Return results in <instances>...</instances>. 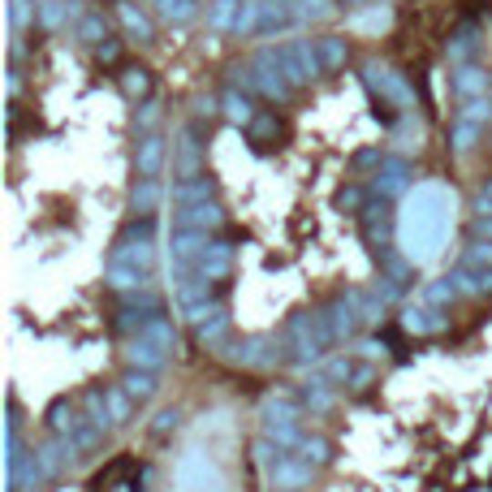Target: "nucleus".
<instances>
[{
  "instance_id": "f03ea898",
  "label": "nucleus",
  "mask_w": 492,
  "mask_h": 492,
  "mask_svg": "<svg viewBox=\"0 0 492 492\" xmlns=\"http://www.w3.org/2000/svg\"><path fill=\"white\" fill-rule=\"evenodd\" d=\"M290 342L285 337H272V333H255V337H242V342H225L216 354L220 359L238 363V367H251V372H272L277 363H285L290 354Z\"/></svg>"
},
{
  "instance_id": "c03bdc74",
  "label": "nucleus",
  "mask_w": 492,
  "mask_h": 492,
  "mask_svg": "<svg viewBox=\"0 0 492 492\" xmlns=\"http://www.w3.org/2000/svg\"><path fill=\"white\" fill-rule=\"evenodd\" d=\"M458 117H466V121H476V126H488L492 121V99L479 96V99H466L458 108Z\"/></svg>"
},
{
  "instance_id": "a878e982",
  "label": "nucleus",
  "mask_w": 492,
  "mask_h": 492,
  "mask_svg": "<svg viewBox=\"0 0 492 492\" xmlns=\"http://www.w3.org/2000/svg\"><path fill=\"white\" fill-rule=\"evenodd\" d=\"M117 384H121V389H126V394H130L134 402L143 406V402H151V397L160 394V372H148V367H130V372L117 380Z\"/></svg>"
},
{
  "instance_id": "b1692460",
  "label": "nucleus",
  "mask_w": 492,
  "mask_h": 492,
  "mask_svg": "<svg viewBox=\"0 0 492 492\" xmlns=\"http://www.w3.org/2000/svg\"><path fill=\"white\" fill-rule=\"evenodd\" d=\"M117 22L126 26V35L130 39H138V44H151L156 39V26H151V17L134 5V0H117Z\"/></svg>"
},
{
  "instance_id": "5fc2aeb1",
  "label": "nucleus",
  "mask_w": 492,
  "mask_h": 492,
  "mask_svg": "<svg viewBox=\"0 0 492 492\" xmlns=\"http://www.w3.org/2000/svg\"><path fill=\"white\" fill-rule=\"evenodd\" d=\"M151 5H156V0H151Z\"/></svg>"
},
{
  "instance_id": "412c9836",
  "label": "nucleus",
  "mask_w": 492,
  "mask_h": 492,
  "mask_svg": "<svg viewBox=\"0 0 492 492\" xmlns=\"http://www.w3.org/2000/svg\"><path fill=\"white\" fill-rule=\"evenodd\" d=\"M479 52V26H458V31L445 39V56H449V66H471Z\"/></svg>"
},
{
  "instance_id": "7ed1b4c3",
  "label": "nucleus",
  "mask_w": 492,
  "mask_h": 492,
  "mask_svg": "<svg viewBox=\"0 0 492 492\" xmlns=\"http://www.w3.org/2000/svg\"><path fill=\"white\" fill-rule=\"evenodd\" d=\"M173 350H178V328L169 324V320H156V324L148 328V333H138V337H130V345H126V363L130 367H148V372H160L164 363L173 359Z\"/></svg>"
},
{
  "instance_id": "79ce46f5",
  "label": "nucleus",
  "mask_w": 492,
  "mask_h": 492,
  "mask_svg": "<svg viewBox=\"0 0 492 492\" xmlns=\"http://www.w3.org/2000/svg\"><path fill=\"white\" fill-rule=\"evenodd\" d=\"M156 126H160V104L156 99H143L138 113H134V134H156Z\"/></svg>"
},
{
  "instance_id": "3c124183",
  "label": "nucleus",
  "mask_w": 492,
  "mask_h": 492,
  "mask_svg": "<svg viewBox=\"0 0 492 492\" xmlns=\"http://www.w3.org/2000/svg\"><path fill=\"white\" fill-rule=\"evenodd\" d=\"M372 376H376V367H359V372L350 376V389H354V394H363V389L372 384Z\"/></svg>"
},
{
  "instance_id": "f8f14e48",
  "label": "nucleus",
  "mask_w": 492,
  "mask_h": 492,
  "mask_svg": "<svg viewBox=\"0 0 492 492\" xmlns=\"http://www.w3.org/2000/svg\"><path fill=\"white\" fill-rule=\"evenodd\" d=\"M230 328H233V315L225 302H212L208 312L195 320V337L199 345H208V350H220V345L230 342Z\"/></svg>"
},
{
  "instance_id": "8fccbe9b",
  "label": "nucleus",
  "mask_w": 492,
  "mask_h": 492,
  "mask_svg": "<svg viewBox=\"0 0 492 492\" xmlns=\"http://www.w3.org/2000/svg\"><path fill=\"white\" fill-rule=\"evenodd\" d=\"M462 260H466V263H484V268H492V242H471L466 251H462Z\"/></svg>"
},
{
  "instance_id": "20e7f679",
  "label": "nucleus",
  "mask_w": 492,
  "mask_h": 492,
  "mask_svg": "<svg viewBox=\"0 0 492 492\" xmlns=\"http://www.w3.org/2000/svg\"><path fill=\"white\" fill-rule=\"evenodd\" d=\"M108 260L151 268V263H156V216H134L130 225L117 233L113 255H108Z\"/></svg>"
},
{
  "instance_id": "aec40b11",
  "label": "nucleus",
  "mask_w": 492,
  "mask_h": 492,
  "mask_svg": "<svg viewBox=\"0 0 492 492\" xmlns=\"http://www.w3.org/2000/svg\"><path fill=\"white\" fill-rule=\"evenodd\" d=\"M190 272L208 277L212 285L230 281V272H233V246H230V242H212V246H208V255H203V260H199Z\"/></svg>"
},
{
  "instance_id": "e433bc0d",
  "label": "nucleus",
  "mask_w": 492,
  "mask_h": 492,
  "mask_svg": "<svg viewBox=\"0 0 492 492\" xmlns=\"http://www.w3.org/2000/svg\"><path fill=\"white\" fill-rule=\"evenodd\" d=\"M121 91H126V96H130L134 104L151 99V69H143V66L121 69Z\"/></svg>"
},
{
  "instance_id": "09e8293b",
  "label": "nucleus",
  "mask_w": 492,
  "mask_h": 492,
  "mask_svg": "<svg viewBox=\"0 0 492 492\" xmlns=\"http://www.w3.org/2000/svg\"><path fill=\"white\" fill-rule=\"evenodd\" d=\"M178 427H181L178 410H160V415H156V424H151V432H156V436H169V432H178Z\"/></svg>"
},
{
  "instance_id": "a19ab883",
  "label": "nucleus",
  "mask_w": 492,
  "mask_h": 492,
  "mask_svg": "<svg viewBox=\"0 0 492 492\" xmlns=\"http://www.w3.org/2000/svg\"><path fill=\"white\" fill-rule=\"evenodd\" d=\"M337 14L333 0H298V26H312V22H328Z\"/></svg>"
},
{
  "instance_id": "0eeeda50",
  "label": "nucleus",
  "mask_w": 492,
  "mask_h": 492,
  "mask_svg": "<svg viewBox=\"0 0 492 492\" xmlns=\"http://www.w3.org/2000/svg\"><path fill=\"white\" fill-rule=\"evenodd\" d=\"M216 238L212 233H199V230H173L169 233V272L178 277V272H190L203 255H208V246Z\"/></svg>"
},
{
  "instance_id": "2f4dec72",
  "label": "nucleus",
  "mask_w": 492,
  "mask_h": 492,
  "mask_svg": "<svg viewBox=\"0 0 492 492\" xmlns=\"http://www.w3.org/2000/svg\"><path fill=\"white\" fill-rule=\"evenodd\" d=\"M104 436H108V427L96 424L91 415H82L78 424H74V432H69V441L78 445V454H91V449H99V445H104Z\"/></svg>"
},
{
  "instance_id": "864d4df0",
  "label": "nucleus",
  "mask_w": 492,
  "mask_h": 492,
  "mask_svg": "<svg viewBox=\"0 0 492 492\" xmlns=\"http://www.w3.org/2000/svg\"><path fill=\"white\" fill-rule=\"evenodd\" d=\"M479 199H484V203H492V178L484 181V190H479Z\"/></svg>"
},
{
  "instance_id": "1a4fd4ad",
  "label": "nucleus",
  "mask_w": 492,
  "mask_h": 492,
  "mask_svg": "<svg viewBox=\"0 0 492 492\" xmlns=\"http://www.w3.org/2000/svg\"><path fill=\"white\" fill-rule=\"evenodd\" d=\"M203 130H199V121L190 126H181L178 134V151H173V178H203Z\"/></svg>"
},
{
  "instance_id": "603ef678",
  "label": "nucleus",
  "mask_w": 492,
  "mask_h": 492,
  "mask_svg": "<svg viewBox=\"0 0 492 492\" xmlns=\"http://www.w3.org/2000/svg\"><path fill=\"white\" fill-rule=\"evenodd\" d=\"M367 164H384V151L367 148V151H359V156H354V169H367Z\"/></svg>"
},
{
  "instance_id": "f257e3e1",
  "label": "nucleus",
  "mask_w": 492,
  "mask_h": 492,
  "mask_svg": "<svg viewBox=\"0 0 492 492\" xmlns=\"http://www.w3.org/2000/svg\"><path fill=\"white\" fill-rule=\"evenodd\" d=\"M285 342H290V359L298 367H320V363L333 354L337 345V333H333V320L328 312H298L285 328Z\"/></svg>"
},
{
  "instance_id": "c9c22d12",
  "label": "nucleus",
  "mask_w": 492,
  "mask_h": 492,
  "mask_svg": "<svg viewBox=\"0 0 492 492\" xmlns=\"http://www.w3.org/2000/svg\"><path fill=\"white\" fill-rule=\"evenodd\" d=\"M458 298V285L449 277H441V281H427L424 290H419V302H427V307H436V312H449V302Z\"/></svg>"
},
{
  "instance_id": "bb28decb",
  "label": "nucleus",
  "mask_w": 492,
  "mask_h": 492,
  "mask_svg": "<svg viewBox=\"0 0 492 492\" xmlns=\"http://www.w3.org/2000/svg\"><path fill=\"white\" fill-rule=\"evenodd\" d=\"M402 328H406V333H415V337L441 333V328H445V312L427 307V302H415V307H406V315H402Z\"/></svg>"
},
{
  "instance_id": "7c9ffc66",
  "label": "nucleus",
  "mask_w": 492,
  "mask_h": 492,
  "mask_svg": "<svg viewBox=\"0 0 492 492\" xmlns=\"http://www.w3.org/2000/svg\"><path fill=\"white\" fill-rule=\"evenodd\" d=\"M74 35H78L87 48H99L104 39H108V17L99 14V9H87V14L78 17V26H74Z\"/></svg>"
},
{
  "instance_id": "ddd939ff",
  "label": "nucleus",
  "mask_w": 492,
  "mask_h": 492,
  "mask_svg": "<svg viewBox=\"0 0 492 492\" xmlns=\"http://www.w3.org/2000/svg\"><path fill=\"white\" fill-rule=\"evenodd\" d=\"M164 160H169V143H164V134H138V143H134V173L138 178H160L164 173Z\"/></svg>"
},
{
  "instance_id": "cd10ccee",
  "label": "nucleus",
  "mask_w": 492,
  "mask_h": 492,
  "mask_svg": "<svg viewBox=\"0 0 492 492\" xmlns=\"http://www.w3.org/2000/svg\"><path fill=\"white\" fill-rule=\"evenodd\" d=\"M315 52H320L324 74H337V69H345V61H350V44H345L342 35H320V39H315Z\"/></svg>"
},
{
  "instance_id": "dca6fc26",
  "label": "nucleus",
  "mask_w": 492,
  "mask_h": 492,
  "mask_svg": "<svg viewBox=\"0 0 492 492\" xmlns=\"http://www.w3.org/2000/svg\"><path fill=\"white\" fill-rule=\"evenodd\" d=\"M449 281H454V285H458V294H466V298L492 294V268H484V263L458 260V263H454V272H449Z\"/></svg>"
},
{
  "instance_id": "9d476101",
  "label": "nucleus",
  "mask_w": 492,
  "mask_h": 492,
  "mask_svg": "<svg viewBox=\"0 0 492 492\" xmlns=\"http://www.w3.org/2000/svg\"><path fill=\"white\" fill-rule=\"evenodd\" d=\"M406 186H410V164L402 156H384V164H376V173H372V195L394 203L397 195H406Z\"/></svg>"
},
{
  "instance_id": "39448f33",
  "label": "nucleus",
  "mask_w": 492,
  "mask_h": 492,
  "mask_svg": "<svg viewBox=\"0 0 492 492\" xmlns=\"http://www.w3.org/2000/svg\"><path fill=\"white\" fill-rule=\"evenodd\" d=\"M363 82H367V91L376 96V104H389L397 113H415V87L406 82V74H397V69L380 66H363Z\"/></svg>"
},
{
  "instance_id": "4be33fe9",
  "label": "nucleus",
  "mask_w": 492,
  "mask_h": 492,
  "mask_svg": "<svg viewBox=\"0 0 492 492\" xmlns=\"http://www.w3.org/2000/svg\"><path fill=\"white\" fill-rule=\"evenodd\" d=\"M169 199H173L178 208H195V203H208V199H216V181L208 178V173H203V178H181V181H173Z\"/></svg>"
},
{
  "instance_id": "2eb2a0df",
  "label": "nucleus",
  "mask_w": 492,
  "mask_h": 492,
  "mask_svg": "<svg viewBox=\"0 0 492 492\" xmlns=\"http://www.w3.org/2000/svg\"><path fill=\"white\" fill-rule=\"evenodd\" d=\"M298 26V0H260V31L255 35H281Z\"/></svg>"
},
{
  "instance_id": "a18cd8bd",
  "label": "nucleus",
  "mask_w": 492,
  "mask_h": 492,
  "mask_svg": "<svg viewBox=\"0 0 492 492\" xmlns=\"http://www.w3.org/2000/svg\"><path fill=\"white\" fill-rule=\"evenodd\" d=\"M337 203H342L345 212L363 216V208H367V190H363V186H345L342 195H337Z\"/></svg>"
},
{
  "instance_id": "5701e85b",
  "label": "nucleus",
  "mask_w": 492,
  "mask_h": 492,
  "mask_svg": "<svg viewBox=\"0 0 492 492\" xmlns=\"http://www.w3.org/2000/svg\"><path fill=\"white\" fill-rule=\"evenodd\" d=\"M87 9H78V0H39V26L44 31H61V26H78V17Z\"/></svg>"
},
{
  "instance_id": "9b49d317",
  "label": "nucleus",
  "mask_w": 492,
  "mask_h": 492,
  "mask_svg": "<svg viewBox=\"0 0 492 492\" xmlns=\"http://www.w3.org/2000/svg\"><path fill=\"white\" fill-rule=\"evenodd\" d=\"M225 208L216 203V199H208V203H195V208H178L173 212V230H199V233H216L225 230Z\"/></svg>"
},
{
  "instance_id": "37998d69",
  "label": "nucleus",
  "mask_w": 492,
  "mask_h": 492,
  "mask_svg": "<svg viewBox=\"0 0 492 492\" xmlns=\"http://www.w3.org/2000/svg\"><path fill=\"white\" fill-rule=\"evenodd\" d=\"M35 17H39V0H9V22H14V31H26Z\"/></svg>"
},
{
  "instance_id": "c756f323",
  "label": "nucleus",
  "mask_w": 492,
  "mask_h": 492,
  "mask_svg": "<svg viewBox=\"0 0 492 492\" xmlns=\"http://www.w3.org/2000/svg\"><path fill=\"white\" fill-rule=\"evenodd\" d=\"M104 402H108V419H113V427H126L134 419V410H138V402H134L121 384H108V389H104Z\"/></svg>"
},
{
  "instance_id": "f3484780",
  "label": "nucleus",
  "mask_w": 492,
  "mask_h": 492,
  "mask_svg": "<svg viewBox=\"0 0 492 492\" xmlns=\"http://www.w3.org/2000/svg\"><path fill=\"white\" fill-rule=\"evenodd\" d=\"M220 113H225V121H230V126H238V130H251V126H255V117H260V108H255V96H251V91H242V87H230V91L220 96Z\"/></svg>"
},
{
  "instance_id": "4468645a",
  "label": "nucleus",
  "mask_w": 492,
  "mask_h": 492,
  "mask_svg": "<svg viewBox=\"0 0 492 492\" xmlns=\"http://www.w3.org/2000/svg\"><path fill=\"white\" fill-rule=\"evenodd\" d=\"M449 87H454V96L466 104V99H479V96H488V87H492V74L484 66H454V74H449Z\"/></svg>"
},
{
  "instance_id": "6e6552de",
  "label": "nucleus",
  "mask_w": 492,
  "mask_h": 492,
  "mask_svg": "<svg viewBox=\"0 0 492 492\" xmlns=\"http://www.w3.org/2000/svg\"><path fill=\"white\" fill-rule=\"evenodd\" d=\"M312 479H315V466L307 458H298V454H281V458L268 466V484L277 492L312 488Z\"/></svg>"
},
{
  "instance_id": "423d86ee",
  "label": "nucleus",
  "mask_w": 492,
  "mask_h": 492,
  "mask_svg": "<svg viewBox=\"0 0 492 492\" xmlns=\"http://www.w3.org/2000/svg\"><path fill=\"white\" fill-rule=\"evenodd\" d=\"M281 69H285V78L294 82V87H307L324 74L320 66V52H315V39H290V44H281Z\"/></svg>"
},
{
  "instance_id": "58836bf2",
  "label": "nucleus",
  "mask_w": 492,
  "mask_h": 492,
  "mask_svg": "<svg viewBox=\"0 0 492 492\" xmlns=\"http://www.w3.org/2000/svg\"><path fill=\"white\" fill-rule=\"evenodd\" d=\"M251 138L260 143V148H268V143H277L281 134H285V126H281V117L272 113V108H260V117H255V126H251Z\"/></svg>"
},
{
  "instance_id": "c85d7f7f",
  "label": "nucleus",
  "mask_w": 492,
  "mask_h": 492,
  "mask_svg": "<svg viewBox=\"0 0 492 492\" xmlns=\"http://www.w3.org/2000/svg\"><path fill=\"white\" fill-rule=\"evenodd\" d=\"M156 17L164 26H190L199 17V0H156Z\"/></svg>"
},
{
  "instance_id": "393cba45",
  "label": "nucleus",
  "mask_w": 492,
  "mask_h": 492,
  "mask_svg": "<svg viewBox=\"0 0 492 492\" xmlns=\"http://www.w3.org/2000/svg\"><path fill=\"white\" fill-rule=\"evenodd\" d=\"M164 199H169V190L160 186V178H138L130 186V208L138 216H156V208H160Z\"/></svg>"
},
{
  "instance_id": "72a5a7b5",
  "label": "nucleus",
  "mask_w": 492,
  "mask_h": 492,
  "mask_svg": "<svg viewBox=\"0 0 492 492\" xmlns=\"http://www.w3.org/2000/svg\"><path fill=\"white\" fill-rule=\"evenodd\" d=\"M242 14V0H212L208 5V26L216 35H233V22Z\"/></svg>"
},
{
  "instance_id": "ea45409f",
  "label": "nucleus",
  "mask_w": 492,
  "mask_h": 492,
  "mask_svg": "<svg viewBox=\"0 0 492 492\" xmlns=\"http://www.w3.org/2000/svg\"><path fill=\"white\" fill-rule=\"evenodd\" d=\"M294 454H298V458H307L312 466H324V462H333V445H328L324 436H312V432H307Z\"/></svg>"
},
{
  "instance_id": "49530a36",
  "label": "nucleus",
  "mask_w": 492,
  "mask_h": 492,
  "mask_svg": "<svg viewBox=\"0 0 492 492\" xmlns=\"http://www.w3.org/2000/svg\"><path fill=\"white\" fill-rule=\"evenodd\" d=\"M91 52H96L99 66H117V61H121V39H113V35H108V39H104L99 48H91Z\"/></svg>"
},
{
  "instance_id": "473e14b6",
  "label": "nucleus",
  "mask_w": 492,
  "mask_h": 492,
  "mask_svg": "<svg viewBox=\"0 0 492 492\" xmlns=\"http://www.w3.org/2000/svg\"><path fill=\"white\" fill-rule=\"evenodd\" d=\"M78 419H82V410L74 406L69 397H56V402L48 406V427H52V436H69Z\"/></svg>"
},
{
  "instance_id": "de8ad7c7",
  "label": "nucleus",
  "mask_w": 492,
  "mask_h": 492,
  "mask_svg": "<svg viewBox=\"0 0 492 492\" xmlns=\"http://www.w3.org/2000/svg\"><path fill=\"white\" fill-rule=\"evenodd\" d=\"M216 117H225V113H220V99H216V96H199L195 99V121H216Z\"/></svg>"
},
{
  "instance_id": "a211bd4d",
  "label": "nucleus",
  "mask_w": 492,
  "mask_h": 492,
  "mask_svg": "<svg viewBox=\"0 0 492 492\" xmlns=\"http://www.w3.org/2000/svg\"><path fill=\"white\" fill-rule=\"evenodd\" d=\"M363 233H367V242L376 246V251L389 246V233H394V208H389V199L363 208Z\"/></svg>"
},
{
  "instance_id": "6ab92c4d",
  "label": "nucleus",
  "mask_w": 492,
  "mask_h": 492,
  "mask_svg": "<svg viewBox=\"0 0 492 492\" xmlns=\"http://www.w3.org/2000/svg\"><path fill=\"white\" fill-rule=\"evenodd\" d=\"M104 281L113 285L117 294H130V290H148V285H151V268H138V263H117V260H108V268H104Z\"/></svg>"
},
{
  "instance_id": "4c0bfd02",
  "label": "nucleus",
  "mask_w": 492,
  "mask_h": 492,
  "mask_svg": "<svg viewBox=\"0 0 492 492\" xmlns=\"http://www.w3.org/2000/svg\"><path fill=\"white\" fill-rule=\"evenodd\" d=\"M479 138H484V126H476V121H466V117H454V130H449V143H454V151H458V156H466V151H476Z\"/></svg>"
},
{
  "instance_id": "f704fd0d",
  "label": "nucleus",
  "mask_w": 492,
  "mask_h": 492,
  "mask_svg": "<svg viewBox=\"0 0 492 492\" xmlns=\"http://www.w3.org/2000/svg\"><path fill=\"white\" fill-rule=\"evenodd\" d=\"M298 397H302V406L312 410V415H324V410L333 406V384H328V380H320L312 372V380L302 384V394H298Z\"/></svg>"
}]
</instances>
